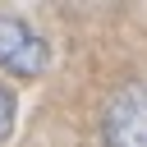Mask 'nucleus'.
<instances>
[{"label":"nucleus","instance_id":"nucleus-1","mask_svg":"<svg viewBox=\"0 0 147 147\" xmlns=\"http://www.w3.org/2000/svg\"><path fill=\"white\" fill-rule=\"evenodd\" d=\"M46 64H51V46H46L23 18H0V69L32 78V74H41Z\"/></svg>","mask_w":147,"mask_h":147},{"label":"nucleus","instance_id":"nucleus-2","mask_svg":"<svg viewBox=\"0 0 147 147\" xmlns=\"http://www.w3.org/2000/svg\"><path fill=\"white\" fill-rule=\"evenodd\" d=\"M106 147H147V83L106 106Z\"/></svg>","mask_w":147,"mask_h":147},{"label":"nucleus","instance_id":"nucleus-3","mask_svg":"<svg viewBox=\"0 0 147 147\" xmlns=\"http://www.w3.org/2000/svg\"><path fill=\"white\" fill-rule=\"evenodd\" d=\"M9 129H14V96L0 87V142L9 138Z\"/></svg>","mask_w":147,"mask_h":147}]
</instances>
